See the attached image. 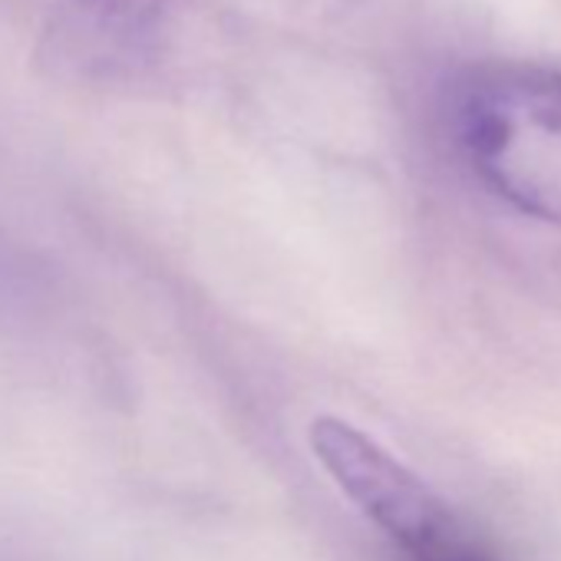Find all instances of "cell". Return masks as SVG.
<instances>
[{"label":"cell","instance_id":"1","mask_svg":"<svg viewBox=\"0 0 561 561\" xmlns=\"http://www.w3.org/2000/svg\"><path fill=\"white\" fill-rule=\"evenodd\" d=\"M449 126L489 192L528 218L561 225V70L472 67L453 87Z\"/></svg>","mask_w":561,"mask_h":561},{"label":"cell","instance_id":"3","mask_svg":"<svg viewBox=\"0 0 561 561\" xmlns=\"http://www.w3.org/2000/svg\"><path fill=\"white\" fill-rule=\"evenodd\" d=\"M185 0H60L41 41L44 64L83 83L156 64Z\"/></svg>","mask_w":561,"mask_h":561},{"label":"cell","instance_id":"2","mask_svg":"<svg viewBox=\"0 0 561 561\" xmlns=\"http://www.w3.org/2000/svg\"><path fill=\"white\" fill-rule=\"evenodd\" d=\"M311 449L334 485L400 548L407 561H439L472 541L449 505L354 423L318 416L311 423Z\"/></svg>","mask_w":561,"mask_h":561}]
</instances>
